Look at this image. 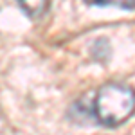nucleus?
Instances as JSON below:
<instances>
[{
    "label": "nucleus",
    "mask_w": 135,
    "mask_h": 135,
    "mask_svg": "<svg viewBox=\"0 0 135 135\" xmlns=\"http://www.w3.org/2000/svg\"><path fill=\"white\" fill-rule=\"evenodd\" d=\"M133 92L121 83H106L99 88L95 103H94V115L103 126L115 128L128 121L133 114Z\"/></svg>",
    "instance_id": "f257e3e1"
},
{
    "label": "nucleus",
    "mask_w": 135,
    "mask_h": 135,
    "mask_svg": "<svg viewBox=\"0 0 135 135\" xmlns=\"http://www.w3.org/2000/svg\"><path fill=\"white\" fill-rule=\"evenodd\" d=\"M49 2L51 0H18L22 11L31 16V18H36V16H42L43 13L49 7Z\"/></svg>",
    "instance_id": "f03ea898"
},
{
    "label": "nucleus",
    "mask_w": 135,
    "mask_h": 135,
    "mask_svg": "<svg viewBox=\"0 0 135 135\" xmlns=\"http://www.w3.org/2000/svg\"><path fill=\"white\" fill-rule=\"evenodd\" d=\"M85 2L92 6H115V7H123L128 11L133 9V0H85Z\"/></svg>",
    "instance_id": "7ed1b4c3"
}]
</instances>
